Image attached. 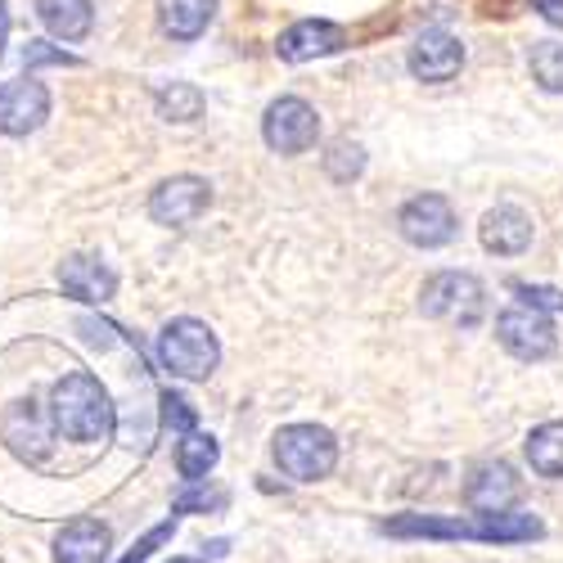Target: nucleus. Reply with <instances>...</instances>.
I'll return each instance as SVG.
<instances>
[{
    "label": "nucleus",
    "mask_w": 563,
    "mask_h": 563,
    "mask_svg": "<svg viewBox=\"0 0 563 563\" xmlns=\"http://www.w3.org/2000/svg\"><path fill=\"white\" fill-rule=\"evenodd\" d=\"M51 419L68 442H104L113 433V401L96 374H64L51 393Z\"/></svg>",
    "instance_id": "f257e3e1"
},
{
    "label": "nucleus",
    "mask_w": 563,
    "mask_h": 563,
    "mask_svg": "<svg viewBox=\"0 0 563 563\" xmlns=\"http://www.w3.org/2000/svg\"><path fill=\"white\" fill-rule=\"evenodd\" d=\"M271 451H275L279 474H289L294 483H320V478H330L334 464H339V442H334L330 429H320V424L279 429Z\"/></svg>",
    "instance_id": "f03ea898"
},
{
    "label": "nucleus",
    "mask_w": 563,
    "mask_h": 563,
    "mask_svg": "<svg viewBox=\"0 0 563 563\" xmlns=\"http://www.w3.org/2000/svg\"><path fill=\"white\" fill-rule=\"evenodd\" d=\"M158 361H163V369L176 374V379H208V374L217 369V361H221V343L203 320L180 316V320L163 324Z\"/></svg>",
    "instance_id": "7ed1b4c3"
},
{
    "label": "nucleus",
    "mask_w": 563,
    "mask_h": 563,
    "mask_svg": "<svg viewBox=\"0 0 563 563\" xmlns=\"http://www.w3.org/2000/svg\"><path fill=\"white\" fill-rule=\"evenodd\" d=\"M419 307L433 320L446 324H478L487 311V289L483 279H474L468 271H438L433 279H424V294H419Z\"/></svg>",
    "instance_id": "20e7f679"
},
{
    "label": "nucleus",
    "mask_w": 563,
    "mask_h": 563,
    "mask_svg": "<svg viewBox=\"0 0 563 563\" xmlns=\"http://www.w3.org/2000/svg\"><path fill=\"white\" fill-rule=\"evenodd\" d=\"M262 135H266V145L275 154H307L316 145V135H320V118L307 100L298 96H285V100H275L262 118Z\"/></svg>",
    "instance_id": "39448f33"
},
{
    "label": "nucleus",
    "mask_w": 563,
    "mask_h": 563,
    "mask_svg": "<svg viewBox=\"0 0 563 563\" xmlns=\"http://www.w3.org/2000/svg\"><path fill=\"white\" fill-rule=\"evenodd\" d=\"M496 339L509 356H519V361H545L554 356L559 339H554V324L550 316L532 311V307H509L496 316Z\"/></svg>",
    "instance_id": "423d86ee"
},
{
    "label": "nucleus",
    "mask_w": 563,
    "mask_h": 563,
    "mask_svg": "<svg viewBox=\"0 0 563 563\" xmlns=\"http://www.w3.org/2000/svg\"><path fill=\"white\" fill-rule=\"evenodd\" d=\"M397 225H401V240L415 249H442L455 240V212L442 195H415L397 212Z\"/></svg>",
    "instance_id": "0eeeda50"
},
{
    "label": "nucleus",
    "mask_w": 563,
    "mask_h": 563,
    "mask_svg": "<svg viewBox=\"0 0 563 563\" xmlns=\"http://www.w3.org/2000/svg\"><path fill=\"white\" fill-rule=\"evenodd\" d=\"M212 203V185L203 176H172L150 195V217L158 225H190L208 212Z\"/></svg>",
    "instance_id": "6e6552de"
},
{
    "label": "nucleus",
    "mask_w": 563,
    "mask_h": 563,
    "mask_svg": "<svg viewBox=\"0 0 563 563\" xmlns=\"http://www.w3.org/2000/svg\"><path fill=\"white\" fill-rule=\"evenodd\" d=\"M51 118V90L36 77L0 81V135H32Z\"/></svg>",
    "instance_id": "1a4fd4ad"
},
{
    "label": "nucleus",
    "mask_w": 563,
    "mask_h": 563,
    "mask_svg": "<svg viewBox=\"0 0 563 563\" xmlns=\"http://www.w3.org/2000/svg\"><path fill=\"white\" fill-rule=\"evenodd\" d=\"M519 496H523V483L505 460L478 464L474 474H468V483H464V500H468V509H478V514H509L514 505H519Z\"/></svg>",
    "instance_id": "9d476101"
},
{
    "label": "nucleus",
    "mask_w": 563,
    "mask_h": 563,
    "mask_svg": "<svg viewBox=\"0 0 563 563\" xmlns=\"http://www.w3.org/2000/svg\"><path fill=\"white\" fill-rule=\"evenodd\" d=\"M464 68V45L446 27H424L410 45V73L419 81H451Z\"/></svg>",
    "instance_id": "9b49d317"
},
{
    "label": "nucleus",
    "mask_w": 563,
    "mask_h": 563,
    "mask_svg": "<svg viewBox=\"0 0 563 563\" xmlns=\"http://www.w3.org/2000/svg\"><path fill=\"white\" fill-rule=\"evenodd\" d=\"M334 51H343V27L324 23V19H302L275 41V55L285 64H307V59L334 55Z\"/></svg>",
    "instance_id": "f8f14e48"
},
{
    "label": "nucleus",
    "mask_w": 563,
    "mask_h": 563,
    "mask_svg": "<svg viewBox=\"0 0 563 563\" xmlns=\"http://www.w3.org/2000/svg\"><path fill=\"white\" fill-rule=\"evenodd\" d=\"M59 285H64V294H68L73 302L100 307V302H109V298L118 294V275H113L100 257L77 253V257H68V262L59 266Z\"/></svg>",
    "instance_id": "ddd939ff"
},
{
    "label": "nucleus",
    "mask_w": 563,
    "mask_h": 563,
    "mask_svg": "<svg viewBox=\"0 0 563 563\" xmlns=\"http://www.w3.org/2000/svg\"><path fill=\"white\" fill-rule=\"evenodd\" d=\"M478 234H483V249L487 253L514 257V253H523L532 244V217L523 208H514V203H500V208H492L483 217Z\"/></svg>",
    "instance_id": "4468645a"
},
{
    "label": "nucleus",
    "mask_w": 563,
    "mask_h": 563,
    "mask_svg": "<svg viewBox=\"0 0 563 563\" xmlns=\"http://www.w3.org/2000/svg\"><path fill=\"white\" fill-rule=\"evenodd\" d=\"M113 545V532L100 519H73L55 537V563H104Z\"/></svg>",
    "instance_id": "2eb2a0df"
},
{
    "label": "nucleus",
    "mask_w": 563,
    "mask_h": 563,
    "mask_svg": "<svg viewBox=\"0 0 563 563\" xmlns=\"http://www.w3.org/2000/svg\"><path fill=\"white\" fill-rule=\"evenodd\" d=\"M36 19L45 23V32L59 41H81L96 27V10L90 0H36Z\"/></svg>",
    "instance_id": "dca6fc26"
},
{
    "label": "nucleus",
    "mask_w": 563,
    "mask_h": 563,
    "mask_svg": "<svg viewBox=\"0 0 563 563\" xmlns=\"http://www.w3.org/2000/svg\"><path fill=\"white\" fill-rule=\"evenodd\" d=\"M217 14V0H158V23L176 41H195L208 32Z\"/></svg>",
    "instance_id": "f3484780"
},
{
    "label": "nucleus",
    "mask_w": 563,
    "mask_h": 563,
    "mask_svg": "<svg viewBox=\"0 0 563 563\" xmlns=\"http://www.w3.org/2000/svg\"><path fill=\"white\" fill-rule=\"evenodd\" d=\"M528 464L541 478H563V419H550L528 433Z\"/></svg>",
    "instance_id": "a211bd4d"
},
{
    "label": "nucleus",
    "mask_w": 563,
    "mask_h": 563,
    "mask_svg": "<svg viewBox=\"0 0 563 563\" xmlns=\"http://www.w3.org/2000/svg\"><path fill=\"white\" fill-rule=\"evenodd\" d=\"M221 460V446H217V438H208V433H185L180 438V446H176V468H180V478L185 483H203L208 474H212V464Z\"/></svg>",
    "instance_id": "6ab92c4d"
},
{
    "label": "nucleus",
    "mask_w": 563,
    "mask_h": 563,
    "mask_svg": "<svg viewBox=\"0 0 563 563\" xmlns=\"http://www.w3.org/2000/svg\"><path fill=\"white\" fill-rule=\"evenodd\" d=\"M154 104H158L163 122H195V118H203V90L190 81H172L154 96Z\"/></svg>",
    "instance_id": "aec40b11"
},
{
    "label": "nucleus",
    "mask_w": 563,
    "mask_h": 563,
    "mask_svg": "<svg viewBox=\"0 0 563 563\" xmlns=\"http://www.w3.org/2000/svg\"><path fill=\"white\" fill-rule=\"evenodd\" d=\"M532 77L541 90H563V41H541L532 45Z\"/></svg>",
    "instance_id": "412c9836"
},
{
    "label": "nucleus",
    "mask_w": 563,
    "mask_h": 563,
    "mask_svg": "<svg viewBox=\"0 0 563 563\" xmlns=\"http://www.w3.org/2000/svg\"><path fill=\"white\" fill-rule=\"evenodd\" d=\"M324 172H330L334 180H352L365 172V150L361 145H347V140H339V145L324 154Z\"/></svg>",
    "instance_id": "4be33fe9"
},
{
    "label": "nucleus",
    "mask_w": 563,
    "mask_h": 563,
    "mask_svg": "<svg viewBox=\"0 0 563 563\" xmlns=\"http://www.w3.org/2000/svg\"><path fill=\"white\" fill-rule=\"evenodd\" d=\"M163 424L176 429L180 438L195 433V410H190V401H185L180 393H163Z\"/></svg>",
    "instance_id": "5701e85b"
},
{
    "label": "nucleus",
    "mask_w": 563,
    "mask_h": 563,
    "mask_svg": "<svg viewBox=\"0 0 563 563\" xmlns=\"http://www.w3.org/2000/svg\"><path fill=\"white\" fill-rule=\"evenodd\" d=\"M172 532H176V519L158 523L154 532H145V537H140V541H135V545H131V550H126V554H122L118 563H145V559H150V554H154V550H158L163 541H172Z\"/></svg>",
    "instance_id": "b1692460"
},
{
    "label": "nucleus",
    "mask_w": 563,
    "mask_h": 563,
    "mask_svg": "<svg viewBox=\"0 0 563 563\" xmlns=\"http://www.w3.org/2000/svg\"><path fill=\"white\" fill-rule=\"evenodd\" d=\"M23 64H27V68H36V64H59V68L68 64V68H73V64H77V55L59 51V45H45V41H27V51H23Z\"/></svg>",
    "instance_id": "393cba45"
},
{
    "label": "nucleus",
    "mask_w": 563,
    "mask_h": 563,
    "mask_svg": "<svg viewBox=\"0 0 563 563\" xmlns=\"http://www.w3.org/2000/svg\"><path fill=\"white\" fill-rule=\"evenodd\" d=\"M514 294H519L523 302L519 307H532V311H563V294L559 289H532V285H514Z\"/></svg>",
    "instance_id": "a878e982"
},
{
    "label": "nucleus",
    "mask_w": 563,
    "mask_h": 563,
    "mask_svg": "<svg viewBox=\"0 0 563 563\" xmlns=\"http://www.w3.org/2000/svg\"><path fill=\"white\" fill-rule=\"evenodd\" d=\"M225 505V492H203L199 483H190V492L176 496V514H190V509H221Z\"/></svg>",
    "instance_id": "bb28decb"
},
{
    "label": "nucleus",
    "mask_w": 563,
    "mask_h": 563,
    "mask_svg": "<svg viewBox=\"0 0 563 563\" xmlns=\"http://www.w3.org/2000/svg\"><path fill=\"white\" fill-rule=\"evenodd\" d=\"M77 330L86 334V343H96V347H113V334H118L113 324H104V320H90V316L77 324Z\"/></svg>",
    "instance_id": "cd10ccee"
},
{
    "label": "nucleus",
    "mask_w": 563,
    "mask_h": 563,
    "mask_svg": "<svg viewBox=\"0 0 563 563\" xmlns=\"http://www.w3.org/2000/svg\"><path fill=\"white\" fill-rule=\"evenodd\" d=\"M532 10H537L541 19H550V23L563 27V0H532Z\"/></svg>",
    "instance_id": "c85d7f7f"
},
{
    "label": "nucleus",
    "mask_w": 563,
    "mask_h": 563,
    "mask_svg": "<svg viewBox=\"0 0 563 563\" xmlns=\"http://www.w3.org/2000/svg\"><path fill=\"white\" fill-rule=\"evenodd\" d=\"M5 32H10V10H5V0H0V55H5Z\"/></svg>",
    "instance_id": "c756f323"
},
{
    "label": "nucleus",
    "mask_w": 563,
    "mask_h": 563,
    "mask_svg": "<svg viewBox=\"0 0 563 563\" xmlns=\"http://www.w3.org/2000/svg\"><path fill=\"white\" fill-rule=\"evenodd\" d=\"M172 563H199V559H172Z\"/></svg>",
    "instance_id": "7c9ffc66"
}]
</instances>
